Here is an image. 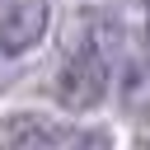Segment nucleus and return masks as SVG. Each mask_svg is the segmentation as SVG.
<instances>
[{
    "mask_svg": "<svg viewBox=\"0 0 150 150\" xmlns=\"http://www.w3.org/2000/svg\"><path fill=\"white\" fill-rule=\"evenodd\" d=\"M127 42V28L117 14L89 5L66 23V56H94V61H117Z\"/></svg>",
    "mask_w": 150,
    "mask_h": 150,
    "instance_id": "nucleus-1",
    "label": "nucleus"
},
{
    "mask_svg": "<svg viewBox=\"0 0 150 150\" xmlns=\"http://www.w3.org/2000/svg\"><path fill=\"white\" fill-rule=\"evenodd\" d=\"M56 103L66 112H94L103 98H108V61H94V56H66L56 80Z\"/></svg>",
    "mask_w": 150,
    "mask_h": 150,
    "instance_id": "nucleus-2",
    "label": "nucleus"
},
{
    "mask_svg": "<svg viewBox=\"0 0 150 150\" xmlns=\"http://www.w3.org/2000/svg\"><path fill=\"white\" fill-rule=\"evenodd\" d=\"M47 23H52L47 0H14V5H5V14H0V56L33 52L47 38Z\"/></svg>",
    "mask_w": 150,
    "mask_h": 150,
    "instance_id": "nucleus-3",
    "label": "nucleus"
},
{
    "mask_svg": "<svg viewBox=\"0 0 150 150\" xmlns=\"http://www.w3.org/2000/svg\"><path fill=\"white\" fill-rule=\"evenodd\" d=\"M0 136L9 150H61L75 141V131H66L47 112H9V117H0Z\"/></svg>",
    "mask_w": 150,
    "mask_h": 150,
    "instance_id": "nucleus-4",
    "label": "nucleus"
},
{
    "mask_svg": "<svg viewBox=\"0 0 150 150\" xmlns=\"http://www.w3.org/2000/svg\"><path fill=\"white\" fill-rule=\"evenodd\" d=\"M117 98L127 112H150V56H131L117 66V80H112Z\"/></svg>",
    "mask_w": 150,
    "mask_h": 150,
    "instance_id": "nucleus-5",
    "label": "nucleus"
},
{
    "mask_svg": "<svg viewBox=\"0 0 150 150\" xmlns=\"http://www.w3.org/2000/svg\"><path fill=\"white\" fill-rule=\"evenodd\" d=\"M70 150H112V141H108V131H80L70 141Z\"/></svg>",
    "mask_w": 150,
    "mask_h": 150,
    "instance_id": "nucleus-6",
    "label": "nucleus"
},
{
    "mask_svg": "<svg viewBox=\"0 0 150 150\" xmlns=\"http://www.w3.org/2000/svg\"><path fill=\"white\" fill-rule=\"evenodd\" d=\"M145 52H150V33H145Z\"/></svg>",
    "mask_w": 150,
    "mask_h": 150,
    "instance_id": "nucleus-7",
    "label": "nucleus"
},
{
    "mask_svg": "<svg viewBox=\"0 0 150 150\" xmlns=\"http://www.w3.org/2000/svg\"><path fill=\"white\" fill-rule=\"evenodd\" d=\"M141 5H145V9H150V0H141Z\"/></svg>",
    "mask_w": 150,
    "mask_h": 150,
    "instance_id": "nucleus-8",
    "label": "nucleus"
},
{
    "mask_svg": "<svg viewBox=\"0 0 150 150\" xmlns=\"http://www.w3.org/2000/svg\"><path fill=\"white\" fill-rule=\"evenodd\" d=\"M141 150H150V141H145V145H141Z\"/></svg>",
    "mask_w": 150,
    "mask_h": 150,
    "instance_id": "nucleus-9",
    "label": "nucleus"
}]
</instances>
